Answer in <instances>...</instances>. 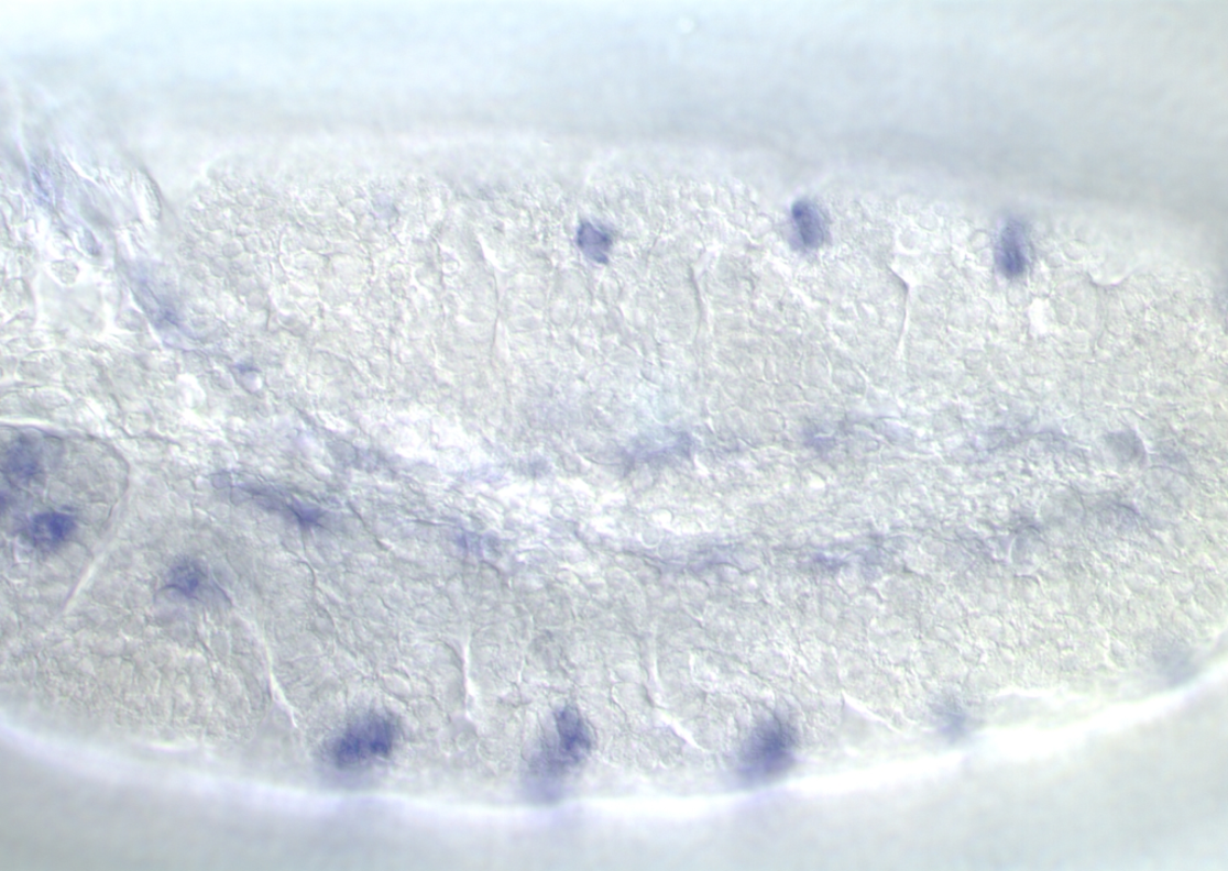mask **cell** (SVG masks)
<instances>
[{"mask_svg": "<svg viewBox=\"0 0 1228 871\" xmlns=\"http://www.w3.org/2000/svg\"><path fill=\"white\" fill-rule=\"evenodd\" d=\"M1024 228L1017 221H1010L1000 235L998 246V263L1000 271L1009 277H1017L1024 273L1027 266V243Z\"/></svg>", "mask_w": 1228, "mask_h": 871, "instance_id": "cell-4", "label": "cell"}, {"mask_svg": "<svg viewBox=\"0 0 1228 871\" xmlns=\"http://www.w3.org/2000/svg\"><path fill=\"white\" fill-rule=\"evenodd\" d=\"M556 723L558 745L547 757L553 759L551 763L557 769L577 765L590 752L591 732L581 716L570 707L557 715Z\"/></svg>", "mask_w": 1228, "mask_h": 871, "instance_id": "cell-3", "label": "cell"}, {"mask_svg": "<svg viewBox=\"0 0 1228 871\" xmlns=\"http://www.w3.org/2000/svg\"><path fill=\"white\" fill-rule=\"evenodd\" d=\"M792 736L779 721H768L752 736L744 750V770L757 779L782 771L792 757Z\"/></svg>", "mask_w": 1228, "mask_h": 871, "instance_id": "cell-2", "label": "cell"}, {"mask_svg": "<svg viewBox=\"0 0 1228 871\" xmlns=\"http://www.w3.org/2000/svg\"><path fill=\"white\" fill-rule=\"evenodd\" d=\"M792 219L796 232L807 249H818L822 245L825 235L824 220L820 210L803 200L798 202L792 209Z\"/></svg>", "mask_w": 1228, "mask_h": 871, "instance_id": "cell-5", "label": "cell"}, {"mask_svg": "<svg viewBox=\"0 0 1228 871\" xmlns=\"http://www.w3.org/2000/svg\"><path fill=\"white\" fill-rule=\"evenodd\" d=\"M394 743L395 728L388 718L364 715L333 741L330 754L338 768L355 770L388 757Z\"/></svg>", "mask_w": 1228, "mask_h": 871, "instance_id": "cell-1", "label": "cell"}, {"mask_svg": "<svg viewBox=\"0 0 1228 871\" xmlns=\"http://www.w3.org/2000/svg\"><path fill=\"white\" fill-rule=\"evenodd\" d=\"M579 244L586 256L596 262H605L610 239L591 224H584L579 234Z\"/></svg>", "mask_w": 1228, "mask_h": 871, "instance_id": "cell-6", "label": "cell"}]
</instances>
